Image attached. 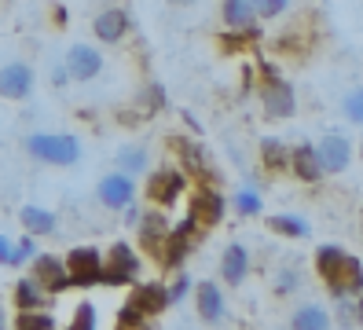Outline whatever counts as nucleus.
Listing matches in <instances>:
<instances>
[{"mask_svg":"<svg viewBox=\"0 0 363 330\" xmlns=\"http://www.w3.org/2000/svg\"><path fill=\"white\" fill-rule=\"evenodd\" d=\"M173 4H191V0H173Z\"/></svg>","mask_w":363,"mask_h":330,"instance_id":"79ce46f5","label":"nucleus"},{"mask_svg":"<svg viewBox=\"0 0 363 330\" xmlns=\"http://www.w3.org/2000/svg\"><path fill=\"white\" fill-rule=\"evenodd\" d=\"M70 272V286H81V290H89V286H99V275H103V253L99 246H74L67 257H62Z\"/></svg>","mask_w":363,"mask_h":330,"instance_id":"423d86ee","label":"nucleus"},{"mask_svg":"<svg viewBox=\"0 0 363 330\" xmlns=\"http://www.w3.org/2000/svg\"><path fill=\"white\" fill-rule=\"evenodd\" d=\"M140 264H143L140 253L125 238H118V242H111V250H106V257H103L99 282L103 286H133L136 275H140Z\"/></svg>","mask_w":363,"mask_h":330,"instance_id":"7ed1b4c3","label":"nucleus"},{"mask_svg":"<svg viewBox=\"0 0 363 330\" xmlns=\"http://www.w3.org/2000/svg\"><path fill=\"white\" fill-rule=\"evenodd\" d=\"M301 184H319L323 180V165H319L315 143H294L290 147V165H286Z\"/></svg>","mask_w":363,"mask_h":330,"instance_id":"f3484780","label":"nucleus"},{"mask_svg":"<svg viewBox=\"0 0 363 330\" xmlns=\"http://www.w3.org/2000/svg\"><path fill=\"white\" fill-rule=\"evenodd\" d=\"M96 198H99V202L111 209V213H121L125 206H133V202H136V176L121 172V169L106 172L103 180L96 184Z\"/></svg>","mask_w":363,"mask_h":330,"instance_id":"6e6552de","label":"nucleus"},{"mask_svg":"<svg viewBox=\"0 0 363 330\" xmlns=\"http://www.w3.org/2000/svg\"><path fill=\"white\" fill-rule=\"evenodd\" d=\"M345 250L341 246H334V242H327V246H315V253H312V264H315V275L323 279L327 286L337 279V272H341V264H345Z\"/></svg>","mask_w":363,"mask_h":330,"instance_id":"4be33fe9","label":"nucleus"},{"mask_svg":"<svg viewBox=\"0 0 363 330\" xmlns=\"http://www.w3.org/2000/svg\"><path fill=\"white\" fill-rule=\"evenodd\" d=\"M62 66H67L70 81H92V77L103 74V52L96 48V44H70Z\"/></svg>","mask_w":363,"mask_h":330,"instance_id":"ddd939ff","label":"nucleus"},{"mask_svg":"<svg viewBox=\"0 0 363 330\" xmlns=\"http://www.w3.org/2000/svg\"><path fill=\"white\" fill-rule=\"evenodd\" d=\"M191 304H195L202 323H220L228 316L224 290H220V282H213V279H202V282L191 286Z\"/></svg>","mask_w":363,"mask_h":330,"instance_id":"9b49d317","label":"nucleus"},{"mask_svg":"<svg viewBox=\"0 0 363 330\" xmlns=\"http://www.w3.org/2000/svg\"><path fill=\"white\" fill-rule=\"evenodd\" d=\"M11 246H15V242L8 235H0V264H4V268H8V260H11Z\"/></svg>","mask_w":363,"mask_h":330,"instance_id":"e433bc0d","label":"nucleus"},{"mask_svg":"<svg viewBox=\"0 0 363 330\" xmlns=\"http://www.w3.org/2000/svg\"><path fill=\"white\" fill-rule=\"evenodd\" d=\"M45 304H48V294H45V286H40L33 275L15 282V308L18 312H26V308H45Z\"/></svg>","mask_w":363,"mask_h":330,"instance_id":"a878e982","label":"nucleus"},{"mask_svg":"<svg viewBox=\"0 0 363 330\" xmlns=\"http://www.w3.org/2000/svg\"><path fill=\"white\" fill-rule=\"evenodd\" d=\"M23 150L33 162H45V165H77L81 162V140L74 132H30L23 140Z\"/></svg>","mask_w":363,"mask_h":330,"instance_id":"f03ea898","label":"nucleus"},{"mask_svg":"<svg viewBox=\"0 0 363 330\" xmlns=\"http://www.w3.org/2000/svg\"><path fill=\"white\" fill-rule=\"evenodd\" d=\"M250 264H253V257L242 242H228L220 253V279H228V286H242L250 275Z\"/></svg>","mask_w":363,"mask_h":330,"instance_id":"a211bd4d","label":"nucleus"},{"mask_svg":"<svg viewBox=\"0 0 363 330\" xmlns=\"http://www.w3.org/2000/svg\"><path fill=\"white\" fill-rule=\"evenodd\" d=\"M297 286H301V275H297V268H283L279 272V279H275V294H294Z\"/></svg>","mask_w":363,"mask_h":330,"instance_id":"c9c22d12","label":"nucleus"},{"mask_svg":"<svg viewBox=\"0 0 363 330\" xmlns=\"http://www.w3.org/2000/svg\"><path fill=\"white\" fill-rule=\"evenodd\" d=\"M264 224H268V231L283 235V238H308V235H312L308 220L294 216V213H275V216H268V220H264Z\"/></svg>","mask_w":363,"mask_h":330,"instance_id":"bb28decb","label":"nucleus"},{"mask_svg":"<svg viewBox=\"0 0 363 330\" xmlns=\"http://www.w3.org/2000/svg\"><path fill=\"white\" fill-rule=\"evenodd\" d=\"M121 213H125V224H133V228H136V220H140V209H136V202H133V206H125Z\"/></svg>","mask_w":363,"mask_h":330,"instance_id":"58836bf2","label":"nucleus"},{"mask_svg":"<svg viewBox=\"0 0 363 330\" xmlns=\"http://www.w3.org/2000/svg\"><path fill=\"white\" fill-rule=\"evenodd\" d=\"M169 147H173V154L180 158V169L191 172L199 184H217V169L209 165V154L187 136H169Z\"/></svg>","mask_w":363,"mask_h":330,"instance_id":"1a4fd4ad","label":"nucleus"},{"mask_svg":"<svg viewBox=\"0 0 363 330\" xmlns=\"http://www.w3.org/2000/svg\"><path fill=\"white\" fill-rule=\"evenodd\" d=\"M129 304L140 308L147 319L162 316L169 308V294H165V282H133V294H129Z\"/></svg>","mask_w":363,"mask_h":330,"instance_id":"dca6fc26","label":"nucleus"},{"mask_svg":"<svg viewBox=\"0 0 363 330\" xmlns=\"http://www.w3.org/2000/svg\"><path fill=\"white\" fill-rule=\"evenodd\" d=\"M55 26H67V8L55 4Z\"/></svg>","mask_w":363,"mask_h":330,"instance_id":"ea45409f","label":"nucleus"},{"mask_svg":"<svg viewBox=\"0 0 363 330\" xmlns=\"http://www.w3.org/2000/svg\"><path fill=\"white\" fill-rule=\"evenodd\" d=\"M257 154H261L264 172H286V165H290V147L283 140H275V136H261Z\"/></svg>","mask_w":363,"mask_h":330,"instance_id":"b1692460","label":"nucleus"},{"mask_svg":"<svg viewBox=\"0 0 363 330\" xmlns=\"http://www.w3.org/2000/svg\"><path fill=\"white\" fill-rule=\"evenodd\" d=\"M191 286H195V279H191L187 272H177V279L165 286V294H169V304H180L184 297H191Z\"/></svg>","mask_w":363,"mask_h":330,"instance_id":"473e14b6","label":"nucleus"},{"mask_svg":"<svg viewBox=\"0 0 363 330\" xmlns=\"http://www.w3.org/2000/svg\"><path fill=\"white\" fill-rule=\"evenodd\" d=\"M228 213V198L213 187V184H199L191 191V220H195L199 228H217Z\"/></svg>","mask_w":363,"mask_h":330,"instance_id":"0eeeda50","label":"nucleus"},{"mask_svg":"<svg viewBox=\"0 0 363 330\" xmlns=\"http://www.w3.org/2000/svg\"><path fill=\"white\" fill-rule=\"evenodd\" d=\"M136 103H143V114H158V110L165 106V88L162 84H147Z\"/></svg>","mask_w":363,"mask_h":330,"instance_id":"72a5a7b5","label":"nucleus"},{"mask_svg":"<svg viewBox=\"0 0 363 330\" xmlns=\"http://www.w3.org/2000/svg\"><path fill=\"white\" fill-rule=\"evenodd\" d=\"M250 4H253V15H257V18L272 22V18H279V15H286V8H290V0H250Z\"/></svg>","mask_w":363,"mask_h":330,"instance_id":"2f4dec72","label":"nucleus"},{"mask_svg":"<svg viewBox=\"0 0 363 330\" xmlns=\"http://www.w3.org/2000/svg\"><path fill=\"white\" fill-rule=\"evenodd\" d=\"M136 228H140V246L151 253V257H162V242H165V235H169V216H165V209H147V213H140V220H136Z\"/></svg>","mask_w":363,"mask_h":330,"instance_id":"2eb2a0df","label":"nucleus"},{"mask_svg":"<svg viewBox=\"0 0 363 330\" xmlns=\"http://www.w3.org/2000/svg\"><path fill=\"white\" fill-rule=\"evenodd\" d=\"M220 18L228 30H253V22H257L250 0H220Z\"/></svg>","mask_w":363,"mask_h":330,"instance_id":"393cba45","label":"nucleus"},{"mask_svg":"<svg viewBox=\"0 0 363 330\" xmlns=\"http://www.w3.org/2000/svg\"><path fill=\"white\" fill-rule=\"evenodd\" d=\"M129 30H133V15L125 11V8H118V4L103 8V11L92 18V33H96L99 44H118V40L129 37Z\"/></svg>","mask_w":363,"mask_h":330,"instance_id":"f8f14e48","label":"nucleus"},{"mask_svg":"<svg viewBox=\"0 0 363 330\" xmlns=\"http://www.w3.org/2000/svg\"><path fill=\"white\" fill-rule=\"evenodd\" d=\"M290 330H334V319L323 304H297L290 316Z\"/></svg>","mask_w":363,"mask_h":330,"instance_id":"412c9836","label":"nucleus"},{"mask_svg":"<svg viewBox=\"0 0 363 330\" xmlns=\"http://www.w3.org/2000/svg\"><path fill=\"white\" fill-rule=\"evenodd\" d=\"M37 257V238L33 235H23L11 246V260H8V268H23V264H30Z\"/></svg>","mask_w":363,"mask_h":330,"instance_id":"7c9ffc66","label":"nucleus"},{"mask_svg":"<svg viewBox=\"0 0 363 330\" xmlns=\"http://www.w3.org/2000/svg\"><path fill=\"white\" fill-rule=\"evenodd\" d=\"M18 224H23L26 235L40 238V235H55L59 231V216L45 206H23L18 209Z\"/></svg>","mask_w":363,"mask_h":330,"instance_id":"aec40b11","label":"nucleus"},{"mask_svg":"<svg viewBox=\"0 0 363 330\" xmlns=\"http://www.w3.org/2000/svg\"><path fill=\"white\" fill-rule=\"evenodd\" d=\"M228 206H231L235 213H239V216H261V209H264L261 194L253 191V187H239V191H231Z\"/></svg>","mask_w":363,"mask_h":330,"instance_id":"cd10ccee","label":"nucleus"},{"mask_svg":"<svg viewBox=\"0 0 363 330\" xmlns=\"http://www.w3.org/2000/svg\"><path fill=\"white\" fill-rule=\"evenodd\" d=\"M70 330H96V304H92V301H81V304L74 308Z\"/></svg>","mask_w":363,"mask_h":330,"instance_id":"f704fd0d","label":"nucleus"},{"mask_svg":"<svg viewBox=\"0 0 363 330\" xmlns=\"http://www.w3.org/2000/svg\"><path fill=\"white\" fill-rule=\"evenodd\" d=\"M15 330H55V316L45 308H26L15 316Z\"/></svg>","mask_w":363,"mask_h":330,"instance_id":"c85d7f7f","label":"nucleus"},{"mask_svg":"<svg viewBox=\"0 0 363 330\" xmlns=\"http://www.w3.org/2000/svg\"><path fill=\"white\" fill-rule=\"evenodd\" d=\"M114 162L121 172H129V176H143V172H151V154H147L143 143H121L118 154H114Z\"/></svg>","mask_w":363,"mask_h":330,"instance_id":"5701e85b","label":"nucleus"},{"mask_svg":"<svg viewBox=\"0 0 363 330\" xmlns=\"http://www.w3.org/2000/svg\"><path fill=\"white\" fill-rule=\"evenodd\" d=\"M33 92V66L30 62H8L0 66V99L23 103Z\"/></svg>","mask_w":363,"mask_h":330,"instance_id":"4468645a","label":"nucleus"},{"mask_svg":"<svg viewBox=\"0 0 363 330\" xmlns=\"http://www.w3.org/2000/svg\"><path fill=\"white\" fill-rule=\"evenodd\" d=\"M184 191H187V172L184 169L162 165L155 172H147V198H151V206H158V209L177 206Z\"/></svg>","mask_w":363,"mask_h":330,"instance_id":"20e7f679","label":"nucleus"},{"mask_svg":"<svg viewBox=\"0 0 363 330\" xmlns=\"http://www.w3.org/2000/svg\"><path fill=\"white\" fill-rule=\"evenodd\" d=\"M0 330H8V319H4V312H0Z\"/></svg>","mask_w":363,"mask_h":330,"instance_id":"a19ab883","label":"nucleus"},{"mask_svg":"<svg viewBox=\"0 0 363 330\" xmlns=\"http://www.w3.org/2000/svg\"><path fill=\"white\" fill-rule=\"evenodd\" d=\"M257 99L264 106V118L272 121H286L297 114V96H294V84L279 74V66L272 62H257Z\"/></svg>","mask_w":363,"mask_h":330,"instance_id":"f257e3e1","label":"nucleus"},{"mask_svg":"<svg viewBox=\"0 0 363 330\" xmlns=\"http://www.w3.org/2000/svg\"><path fill=\"white\" fill-rule=\"evenodd\" d=\"M30 275L45 286L48 297L70 290V272H67V264H62V257H55V253H37L30 260Z\"/></svg>","mask_w":363,"mask_h":330,"instance_id":"9d476101","label":"nucleus"},{"mask_svg":"<svg viewBox=\"0 0 363 330\" xmlns=\"http://www.w3.org/2000/svg\"><path fill=\"white\" fill-rule=\"evenodd\" d=\"M327 290L334 294V301H341V297H359V294H363V260L349 253L345 264H341V272H337V279L327 286Z\"/></svg>","mask_w":363,"mask_h":330,"instance_id":"6ab92c4d","label":"nucleus"},{"mask_svg":"<svg viewBox=\"0 0 363 330\" xmlns=\"http://www.w3.org/2000/svg\"><path fill=\"white\" fill-rule=\"evenodd\" d=\"M315 154H319V165H323V176L345 172L352 165V140H349V132H341V128L323 132L319 143H315Z\"/></svg>","mask_w":363,"mask_h":330,"instance_id":"39448f33","label":"nucleus"},{"mask_svg":"<svg viewBox=\"0 0 363 330\" xmlns=\"http://www.w3.org/2000/svg\"><path fill=\"white\" fill-rule=\"evenodd\" d=\"M52 84H55V88L70 84V74H67V66H55V70H52Z\"/></svg>","mask_w":363,"mask_h":330,"instance_id":"4c0bfd02","label":"nucleus"},{"mask_svg":"<svg viewBox=\"0 0 363 330\" xmlns=\"http://www.w3.org/2000/svg\"><path fill=\"white\" fill-rule=\"evenodd\" d=\"M341 114H345V121H352V125H363V84L345 92V99H341Z\"/></svg>","mask_w":363,"mask_h":330,"instance_id":"c756f323","label":"nucleus"}]
</instances>
